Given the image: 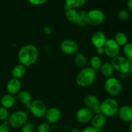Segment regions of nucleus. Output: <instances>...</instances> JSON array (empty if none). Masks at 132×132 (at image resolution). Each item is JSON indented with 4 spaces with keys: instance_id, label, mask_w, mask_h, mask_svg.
Listing matches in <instances>:
<instances>
[{
    "instance_id": "f257e3e1",
    "label": "nucleus",
    "mask_w": 132,
    "mask_h": 132,
    "mask_svg": "<svg viewBox=\"0 0 132 132\" xmlns=\"http://www.w3.org/2000/svg\"><path fill=\"white\" fill-rule=\"evenodd\" d=\"M39 56V51L36 45H27L22 46L18 53V59L19 64L26 68L36 63Z\"/></svg>"
},
{
    "instance_id": "f03ea898",
    "label": "nucleus",
    "mask_w": 132,
    "mask_h": 132,
    "mask_svg": "<svg viewBox=\"0 0 132 132\" xmlns=\"http://www.w3.org/2000/svg\"><path fill=\"white\" fill-rule=\"evenodd\" d=\"M96 78V72L90 67L82 68L76 77V83L82 88H87L93 85Z\"/></svg>"
},
{
    "instance_id": "7ed1b4c3",
    "label": "nucleus",
    "mask_w": 132,
    "mask_h": 132,
    "mask_svg": "<svg viewBox=\"0 0 132 132\" xmlns=\"http://www.w3.org/2000/svg\"><path fill=\"white\" fill-rule=\"evenodd\" d=\"M119 107L118 101L116 99L113 97L106 98L101 103V113L106 117H114L118 113Z\"/></svg>"
},
{
    "instance_id": "20e7f679",
    "label": "nucleus",
    "mask_w": 132,
    "mask_h": 132,
    "mask_svg": "<svg viewBox=\"0 0 132 132\" xmlns=\"http://www.w3.org/2000/svg\"><path fill=\"white\" fill-rule=\"evenodd\" d=\"M104 88L106 92L110 96H118L122 91V85L118 79L114 77L107 78L104 83Z\"/></svg>"
},
{
    "instance_id": "39448f33",
    "label": "nucleus",
    "mask_w": 132,
    "mask_h": 132,
    "mask_svg": "<svg viewBox=\"0 0 132 132\" xmlns=\"http://www.w3.org/2000/svg\"><path fill=\"white\" fill-rule=\"evenodd\" d=\"M105 20V14L103 10L94 9L86 12V21L87 24L97 27L103 24Z\"/></svg>"
},
{
    "instance_id": "423d86ee",
    "label": "nucleus",
    "mask_w": 132,
    "mask_h": 132,
    "mask_svg": "<svg viewBox=\"0 0 132 132\" xmlns=\"http://www.w3.org/2000/svg\"><path fill=\"white\" fill-rule=\"evenodd\" d=\"M115 71L121 74H126L130 70L131 62L122 55H117L112 58L110 62Z\"/></svg>"
},
{
    "instance_id": "0eeeda50",
    "label": "nucleus",
    "mask_w": 132,
    "mask_h": 132,
    "mask_svg": "<svg viewBox=\"0 0 132 132\" xmlns=\"http://www.w3.org/2000/svg\"><path fill=\"white\" fill-rule=\"evenodd\" d=\"M28 121V115L23 110H18L10 115L8 119L9 126L14 128H21Z\"/></svg>"
},
{
    "instance_id": "6e6552de",
    "label": "nucleus",
    "mask_w": 132,
    "mask_h": 132,
    "mask_svg": "<svg viewBox=\"0 0 132 132\" xmlns=\"http://www.w3.org/2000/svg\"><path fill=\"white\" fill-rule=\"evenodd\" d=\"M27 108L30 110L32 116L37 119L43 118L45 117V113L47 110L45 103L39 99L32 101L30 104L27 106Z\"/></svg>"
},
{
    "instance_id": "1a4fd4ad",
    "label": "nucleus",
    "mask_w": 132,
    "mask_h": 132,
    "mask_svg": "<svg viewBox=\"0 0 132 132\" xmlns=\"http://www.w3.org/2000/svg\"><path fill=\"white\" fill-rule=\"evenodd\" d=\"M60 49L61 51L66 55H76L78 53L79 47L74 40L67 39L61 43Z\"/></svg>"
},
{
    "instance_id": "9d476101",
    "label": "nucleus",
    "mask_w": 132,
    "mask_h": 132,
    "mask_svg": "<svg viewBox=\"0 0 132 132\" xmlns=\"http://www.w3.org/2000/svg\"><path fill=\"white\" fill-rule=\"evenodd\" d=\"M103 48L104 50V54L111 59L117 56L119 54L120 46L117 45L113 39H107Z\"/></svg>"
},
{
    "instance_id": "9b49d317",
    "label": "nucleus",
    "mask_w": 132,
    "mask_h": 132,
    "mask_svg": "<svg viewBox=\"0 0 132 132\" xmlns=\"http://www.w3.org/2000/svg\"><path fill=\"white\" fill-rule=\"evenodd\" d=\"M84 104H85V107L92 110L94 114L101 113V102L99 98L95 95H92V94L86 95L84 99Z\"/></svg>"
},
{
    "instance_id": "f8f14e48",
    "label": "nucleus",
    "mask_w": 132,
    "mask_h": 132,
    "mask_svg": "<svg viewBox=\"0 0 132 132\" xmlns=\"http://www.w3.org/2000/svg\"><path fill=\"white\" fill-rule=\"evenodd\" d=\"M94 116V113L92 110L86 107H82L77 111L76 113V118L79 123L86 124L91 121Z\"/></svg>"
},
{
    "instance_id": "ddd939ff",
    "label": "nucleus",
    "mask_w": 132,
    "mask_h": 132,
    "mask_svg": "<svg viewBox=\"0 0 132 132\" xmlns=\"http://www.w3.org/2000/svg\"><path fill=\"white\" fill-rule=\"evenodd\" d=\"M45 117L50 125L57 123L61 117V111L57 107H51L46 110Z\"/></svg>"
},
{
    "instance_id": "4468645a",
    "label": "nucleus",
    "mask_w": 132,
    "mask_h": 132,
    "mask_svg": "<svg viewBox=\"0 0 132 132\" xmlns=\"http://www.w3.org/2000/svg\"><path fill=\"white\" fill-rule=\"evenodd\" d=\"M107 38L105 34L102 31H96L91 37V43L95 48L103 47L106 41Z\"/></svg>"
},
{
    "instance_id": "2eb2a0df",
    "label": "nucleus",
    "mask_w": 132,
    "mask_h": 132,
    "mask_svg": "<svg viewBox=\"0 0 132 132\" xmlns=\"http://www.w3.org/2000/svg\"><path fill=\"white\" fill-rule=\"evenodd\" d=\"M117 115L121 121L130 123L132 121V106L126 104L119 107Z\"/></svg>"
},
{
    "instance_id": "dca6fc26",
    "label": "nucleus",
    "mask_w": 132,
    "mask_h": 132,
    "mask_svg": "<svg viewBox=\"0 0 132 132\" xmlns=\"http://www.w3.org/2000/svg\"><path fill=\"white\" fill-rule=\"evenodd\" d=\"M22 84L19 79L12 78L6 83V88L8 94L15 95L21 90Z\"/></svg>"
},
{
    "instance_id": "f3484780",
    "label": "nucleus",
    "mask_w": 132,
    "mask_h": 132,
    "mask_svg": "<svg viewBox=\"0 0 132 132\" xmlns=\"http://www.w3.org/2000/svg\"><path fill=\"white\" fill-rule=\"evenodd\" d=\"M90 122L94 128H103L106 122V117L102 113L95 114Z\"/></svg>"
},
{
    "instance_id": "a211bd4d",
    "label": "nucleus",
    "mask_w": 132,
    "mask_h": 132,
    "mask_svg": "<svg viewBox=\"0 0 132 132\" xmlns=\"http://www.w3.org/2000/svg\"><path fill=\"white\" fill-rule=\"evenodd\" d=\"M0 103H1V106L6 109H10L12 108L15 104V97L14 95L10 94H5L1 97Z\"/></svg>"
},
{
    "instance_id": "6ab92c4d",
    "label": "nucleus",
    "mask_w": 132,
    "mask_h": 132,
    "mask_svg": "<svg viewBox=\"0 0 132 132\" xmlns=\"http://www.w3.org/2000/svg\"><path fill=\"white\" fill-rule=\"evenodd\" d=\"M79 12L77 9H68L65 10V18L68 21L73 24H77L79 21Z\"/></svg>"
},
{
    "instance_id": "aec40b11",
    "label": "nucleus",
    "mask_w": 132,
    "mask_h": 132,
    "mask_svg": "<svg viewBox=\"0 0 132 132\" xmlns=\"http://www.w3.org/2000/svg\"><path fill=\"white\" fill-rule=\"evenodd\" d=\"M18 99L21 104L28 106L32 101V97L30 93L27 90H21L18 94Z\"/></svg>"
},
{
    "instance_id": "412c9836",
    "label": "nucleus",
    "mask_w": 132,
    "mask_h": 132,
    "mask_svg": "<svg viewBox=\"0 0 132 132\" xmlns=\"http://www.w3.org/2000/svg\"><path fill=\"white\" fill-rule=\"evenodd\" d=\"M86 0H64V10L68 9H77L85 5Z\"/></svg>"
},
{
    "instance_id": "4be33fe9",
    "label": "nucleus",
    "mask_w": 132,
    "mask_h": 132,
    "mask_svg": "<svg viewBox=\"0 0 132 132\" xmlns=\"http://www.w3.org/2000/svg\"><path fill=\"white\" fill-rule=\"evenodd\" d=\"M26 73V67L21 64H17L13 68L12 70V78L19 79L23 78Z\"/></svg>"
},
{
    "instance_id": "5701e85b",
    "label": "nucleus",
    "mask_w": 132,
    "mask_h": 132,
    "mask_svg": "<svg viewBox=\"0 0 132 132\" xmlns=\"http://www.w3.org/2000/svg\"><path fill=\"white\" fill-rule=\"evenodd\" d=\"M73 61H74L76 67L81 68V69L85 68L88 63V60L86 55L85 54H82V53L79 52L75 55Z\"/></svg>"
},
{
    "instance_id": "b1692460",
    "label": "nucleus",
    "mask_w": 132,
    "mask_h": 132,
    "mask_svg": "<svg viewBox=\"0 0 132 132\" xmlns=\"http://www.w3.org/2000/svg\"><path fill=\"white\" fill-rule=\"evenodd\" d=\"M100 70L101 74L106 79L112 77L115 71L111 63L108 62L103 63V65L101 67Z\"/></svg>"
},
{
    "instance_id": "393cba45",
    "label": "nucleus",
    "mask_w": 132,
    "mask_h": 132,
    "mask_svg": "<svg viewBox=\"0 0 132 132\" xmlns=\"http://www.w3.org/2000/svg\"><path fill=\"white\" fill-rule=\"evenodd\" d=\"M89 64H90V68L96 72L100 70L101 67L103 65V59L99 55H94L90 58L89 61Z\"/></svg>"
},
{
    "instance_id": "a878e982",
    "label": "nucleus",
    "mask_w": 132,
    "mask_h": 132,
    "mask_svg": "<svg viewBox=\"0 0 132 132\" xmlns=\"http://www.w3.org/2000/svg\"><path fill=\"white\" fill-rule=\"evenodd\" d=\"M114 41L117 43V45L121 47H123L125 45L128 43V38L125 33L122 32H118L115 34L114 36Z\"/></svg>"
},
{
    "instance_id": "bb28decb",
    "label": "nucleus",
    "mask_w": 132,
    "mask_h": 132,
    "mask_svg": "<svg viewBox=\"0 0 132 132\" xmlns=\"http://www.w3.org/2000/svg\"><path fill=\"white\" fill-rule=\"evenodd\" d=\"M124 56L128 59L130 62H132V43H128L126 45L122 47Z\"/></svg>"
},
{
    "instance_id": "cd10ccee",
    "label": "nucleus",
    "mask_w": 132,
    "mask_h": 132,
    "mask_svg": "<svg viewBox=\"0 0 132 132\" xmlns=\"http://www.w3.org/2000/svg\"><path fill=\"white\" fill-rule=\"evenodd\" d=\"M51 125L48 123L47 122H42L36 128L37 132H51Z\"/></svg>"
},
{
    "instance_id": "c85d7f7f",
    "label": "nucleus",
    "mask_w": 132,
    "mask_h": 132,
    "mask_svg": "<svg viewBox=\"0 0 132 132\" xmlns=\"http://www.w3.org/2000/svg\"><path fill=\"white\" fill-rule=\"evenodd\" d=\"M36 128L33 123L27 122L23 125L21 129V132H36Z\"/></svg>"
},
{
    "instance_id": "c756f323",
    "label": "nucleus",
    "mask_w": 132,
    "mask_h": 132,
    "mask_svg": "<svg viewBox=\"0 0 132 132\" xmlns=\"http://www.w3.org/2000/svg\"><path fill=\"white\" fill-rule=\"evenodd\" d=\"M130 17V12L127 9H122L118 13V18L120 20L125 21H127Z\"/></svg>"
},
{
    "instance_id": "7c9ffc66",
    "label": "nucleus",
    "mask_w": 132,
    "mask_h": 132,
    "mask_svg": "<svg viewBox=\"0 0 132 132\" xmlns=\"http://www.w3.org/2000/svg\"><path fill=\"white\" fill-rule=\"evenodd\" d=\"M10 114L8 109L4 108L3 106H0V121H8Z\"/></svg>"
},
{
    "instance_id": "2f4dec72",
    "label": "nucleus",
    "mask_w": 132,
    "mask_h": 132,
    "mask_svg": "<svg viewBox=\"0 0 132 132\" xmlns=\"http://www.w3.org/2000/svg\"><path fill=\"white\" fill-rule=\"evenodd\" d=\"M86 12H87L85 11V10H81V12H79V14H80V17H79V21L78 24L79 26L80 27H85L87 24L86 23Z\"/></svg>"
},
{
    "instance_id": "473e14b6",
    "label": "nucleus",
    "mask_w": 132,
    "mask_h": 132,
    "mask_svg": "<svg viewBox=\"0 0 132 132\" xmlns=\"http://www.w3.org/2000/svg\"><path fill=\"white\" fill-rule=\"evenodd\" d=\"M31 5L35 6H41L47 2L48 0H27Z\"/></svg>"
},
{
    "instance_id": "72a5a7b5",
    "label": "nucleus",
    "mask_w": 132,
    "mask_h": 132,
    "mask_svg": "<svg viewBox=\"0 0 132 132\" xmlns=\"http://www.w3.org/2000/svg\"><path fill=\"white\" fill-rule=\"evenodd\" d=\"M9 126H10L7 121L0 124V132H9Z\"/></svg>"
},
{
    "instance_id": "f704fd0d",
    "label": "nucleus",
    "mask_w": 132,
    "mask_h": 132,
    "mask_svg": "<svg viewBox=\"0 0 132 132\" xmlns=\"http://www.w3.org/2000/svg\"><path fill=\"white\" fill-rule=\"evenodd\" d=\"M81 132H96V130L92 126H88L84 128Z\"/></svg>"
},
{
    "instance_id": "c9c22d12",
    "label": "nucleus",
    "mask_w": 132,
    "mask_h": 132,
    "mask_svg": "<svg viewBox=\"0 0 132 132\" xmlns=\"http://www.w3.org/2000/svg\"><path fill=\"white\" fill-rule=\"evenodd\" d=\"M43 32L45 34V35H50L52 33V28L49 27H44L43 28Z\"/></svg>"
},
{
    "instance_id": "e433bc0d",
    "label": "nucleus",
    "mask_w": 132,
    "mask_h": 132,
    "mask_svg": "<svg viewBox=\"0 0 132 132\" xmlns=\"http://www.w3.org/2000/svg\"><path fill=\"white\" fill-rule=\"evenodd\" d=\"M96 52L97 54V55H102L104 54V50L103 47H99L96 48Z\"/></svg>"
},
{
    "instance_id": "4c0bfd02",
    "label": "nucleus",
    "mask_w": 132,
    "mask_h": 132,
    "mask_svg": "<svg viewBox=\"0 0 132 132\" xmlns=\"http://www.w3.org/2000/svg\"><path fill=\"white\" fill-rule=\"evenodd\" d=\"M126 6H127V10L130 12H132V0H128Z\"/></svg>"
},
{
    "instance_id": "58836bf2",
    "label": "nucleus",
    "mask_w": 132,
    "mask_h": 132,
    "mask_svg": "<svg viewBox=\"0 0 132 132\" xmlns=\"http://www.w3.org/2000/svg\"><path fill=\"white\" fill-rule=\"evenodd\" d=\"M69 132H81V130L79 129H78L77 128H73L71 129L70 130Z\"/></svg>"
},
{
    "instance_id": "ea45409f",
    "label": "nucleus",
    "mask_w": 132,
    "mask_h": 132,
    "mask_svg": "<svg viewBox=\"0 0 132 132\" xmlns=\"http://www.w3.org/2000/svg\"><path fill=\"white\" fill-rule=\"evenodd\" d=\"M130 131L132 132V121L130 122Z\"/></svg>"
},
{
    "instance_id": "a19ab883",
    "label": "nucleus",
    "mask_w": 132,
    "mask_h": 132,
    "mask_svg": "<svg viewBox=\"0 0 132 132\" xmlns=\"http://www.w3.org/2000/svg\"><path fill=\"white\" fill-rule=\"evenodd\" d=\"M130 72H131L132 73V62H131V64H130Z\"/></svg>"
},
{
    "instance_id": "79ce46f5",
    "label": "nucleus",
    "mask_w": 132,
    "mask_h": 132,
    "mask_svg": "<svg viewBox=\"0 0 132 132\" xmlns=\"http://www.w3.org/2000/svg\"><path fill=\"white\" fill-rule=\"evenodd\" d=\"M131 43H132V37H131Z\"/></svg>"
}]
</instances>
